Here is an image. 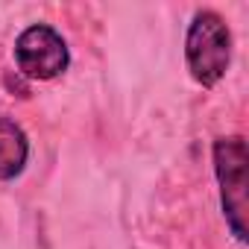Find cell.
Instances as JSON below:
<instances>
[{"mask_svg": "<svg viewBox=\"0 0 249 249\" xmlns=\"http://www.w3.org/2000/svg\"><path fill=\"white\" fill-rule=\"evenodd\" d=\"M15 62L27 79H38V82L56 79L71 65L68 41L50 24H33L15 41Z\"/></svg>", "mask_w": 249, "mask_h": 249, "instance_id": "cell-3", "label": "cell"}, {"mask_svg": "<svg viewBox=\"0 0 249 249\" xmlns=\"http://www.w3.org/2000/svg\"><path fill=\"white\" fill-rule=\"evenodd\" d=\"M185 62L202 88H214L231 65V30L214 9H199L185 36Z\"/></svg>", "mask_w": 249, "mask_h": 249, "instance_id": "cell-1", "label": "cell"}, {"mask_svg": "<svg viewBox=\"0 0 249 249\" xmlns=\"http://www.w3.org/2000/svg\"><path fill=\"white\" fill-rule=\"evenodd\" d=\"M30 159V138L9 114H0V182H12L24 173Z\"/></svg>", "mask_w": 249, "mask_h": 249, "instance_id": "cell-4", "label": "cell"}, {"mask_svg": "<svg viewBox=\"0 0 249 249\" xmlns=\"http://www.w3.org/2000/svg\"><path fill=\"white\" fill-rule=\"evenodd\" d=\"M214 156V173L220 182V205L223 217L231 229V234L243 243L246 240V167H249V153L246 141L240 135L231 138H217L211 147Z\"/></svg>", "mask_w": 249, "mask_h": 249, "instance_id": "cell-2", "label": "cell"}]
</instances>
